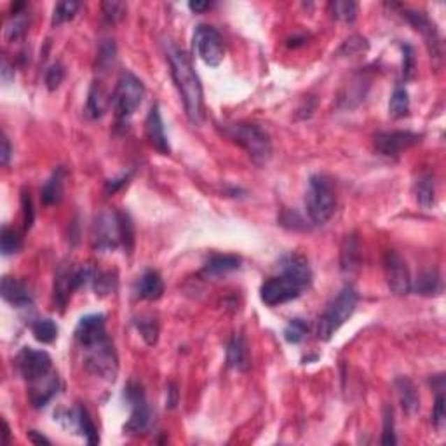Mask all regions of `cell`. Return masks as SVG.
Masks as SVG:
<instances>
[{"label": "cell", "instance_id": "obj_40", "mask_svg": "<svg viewBox=\"0 0 446 446\" xmlns=\"http://www.w3.org/2000/svg\"><path fill=\"white\" fill-rule=\"evenodd\" d=\"M382 445H396L398 440H396V433H394V413H392V408L389 405L384 406V433H382Z\"/></svg>", "mask_w": 446, "mask_h": 446}, {"label": "cell", "instance_id": "obj_15", "mask_svg": "<svg viewBox=\"0 0 446 446\" xmlns=\"http://www.w3.org/2000/svg\"><path fill=\"white\" fill-rule=\"evenodd\" d=\"M108 339L105 332V315L103 314H89L84 315L75 328V340L82 349L93 347L96 343Z\"/></svg>", "mask_w": 446, "mask_h": 446}, {"label": "cell", "instance_id": "obj_14", "mask_svg": "<svg viewBox=\"0 0 446 446\" xmlns=\"http://www.w3.org/2000/svg\"><path fill=\"white\" fill-rule=\"evenodd\" d=\"M403 17H406V21H408V23L412 24L417 31L422 34L431 56L440 59L441 54H443V42H441V35L440 31H438L436 24H434L433 21L426 16V14L420 13V10L405 9L403 10Z\"/></svg>", "mask_w": 446, "mask_h": 446}, {"label": "cell", "instance_id": "obj_27", "mask_svg": "<svg viewBox=\"0 0 446 446\" xmlns=\"http://www.w3.org/2000/svg\"><path fill=\"white\" fill-rule=\"evenodd\" d=\"M241 267V258L234 255H213L209 258V262L206 263L202 274L205 276H222V274L232 272V270H237Z\"/></svg>", "mask_w": 446, "mask_h": 446}, {"label": "cell", "instance_id": "obj_28", "mask_svg": "<svg viewBox=\"0 0 446 446\" xmlns=\"http://www.w3.org/2000/svg\"><path fill=\"white\" fill-rule=\"evenodd\" d=\"M24 3L23 2H17L14 3L13 9L14 14L10 17L9 24L6 27V38L7 40H17V38L23 37L27 34V28H28V17L24 14Z\"/></svg>", "mask_w": 446, "mask_h": 446}, {"label": "cell", "instance_id": "obj_54", "mask_svg": "<svg viewBox=\"0 0 446 446\" xmlns=\"http://www.w3.org/2000/svg\"><path fill=\"white\" fill-rule=\"evenodd\" d=\"M209 6H211L209 2H191V3H188V7H191V9L194 10V13H201V10L208 9Z\"/></svg>", "mask_w": 446, "mask_h": 446}, {"label": "cell", "instance_id": "obj_1", "mask_svg": "<svg viewBox=\"0 0 446 446\" xmlns=\"http://www.w3.org/2000/svg\"><path fill=\"white\" fill-rule=\"evenodd\" d=\"M168 59H170L171 77L184 101L185 114L192 124L199 126L205 119V93H202L201 80L195 73L194 65L187 52L173 44L168 47Z\"/></svg>", "mask_w": 446, "mask_h": 446}, {"label": "cell", "instance_id": "obj_7", "mask_svg": "<svg viewBox=\"0 0 446 446\" xmlns=\"http://www.w3.org/2000/svg\"><path fill=\"white\" fill-rule=\"evenodd\" d=\"M194 54L209 66H218L223 61L225 44L223 37L216 28L209 24H199L192 37Z\"/></svg>", "mask_w": 446, "mask_h": 446}, {"label": "cell", "instance_id": "obj_41", "mask_svg": "<svg viewBox=\"0 0 446 446\" xmlns=\"http://www.w3.org/2000/svg\"><path fill=\"white\" fill-rule=\"evenodd\" d=\"M65 80V66L61 63H52L45 72V87L49 91H56Z\"/></svg>", "mask_w": 446, "mask_h": 446}, {"label": "cell", "instance_id": "obj_3", "mask_svg": "<svg viewBox=\"0 0 446 446\" xmlns=\"http://www.w3.org/2000/svg\"><path fill=\"white\" fill-rule=\"evenodd\" d=\"M357 300H359V297H357V291L354 290V286H350V284L343 286L342 290H340V293L329 302L325 314L319 319V339L328 342V340L349 321L350 315L356 311Z\"/></svg>", "mask_w": 446, "mask_h": 446}, {"label": "cell", "instance_id": "obj_39", "mask_svg": "<svg viewBox=\"0 0 446 446\" xmlns=\"http://www.w3.org/2000/svg\"><path fill=\"white\" fill-rule=\"evenodd\" d=\"M93 286L96 295H110L112 291H115L117 288V276L112 272H103V274H94V279H93Z\"/></svg>", "mask_w": 446, "mask_h": 446}, {"label": "cell", "instance_id": "obj_31", "mask_svg": "<svg viewBox=\"0 0 446 446\" xmlns=\"http://www.w3.org/2000/svg\"><path fill=\"white\" fill-rule=\"evenodd\" d=\"M434 194H436V191H434V178L431 173H426L422 174V177L417 180V185H415V198H417V202H419L422 208L429 209L434 206Z\"/></svg>", "mask_w": 446, "mask_h": 446}, {"label": "cell", "instance_id": "obj_44", "mask_svg": "<svg viewBox=\"0 0 446 446\" xmlns=\"http://www.w3.org/2000/svg\"><path fill=\"white\" fill-rule=\"evenodd\" d=\"M403 51V77L412 79L415 72V51L410 44H401Z\"/></svg>", "mask_w": 446, "mask_h": 446}, {"label": "cell", "instance_id": "obj_49", "mask_svg": "<svg viewBox=\"0 0 446 446\" xmlns=\"http://www.w3.org/2000/svg\"><path fill=\"white\" fill-rule=\"evenodd\" d=\"M10 156H13V149H10L9 138H7V136L3 135L2 136V152H0V161H2L3 166H7V164H9Z\"/></svg>", "mask_w": 446, "mask_h": 446}, {"label": "cell", "instance_id": "obj_11", "mask_svg": "<svg viewBox=\"0 0 446 446\" xmlns=\"http://www.w3.org/2000/svg\"><path fill=\"white\" fill-rule=\"evenodd\" d=\"M16 366L23 380L28 384L40 380L52 373V359L45 350L34 349V347H24L16 357Z\"/></svg>", "mask_w": 446, "mask_h": 446}, {"label": "cell", "instance_id": "obj_16", "mask_svg": "<svg viewBox=\"0 0 446 446\" xmlns=\"http://www.w3.org/2000/svg\"><path fill=\"white\" fill-rule=\"evenodd\" d=\"M145 135L150 145H152L157 152H161L163 156H170L171 147L170 142H168L166 133H164V122L163 117H161V110L157 103L152 105V108H150L149 115H147L145 119Z\"/></svg>", "mask_w": 446, "mask_h": 446}, {"label": "cell", "instance_id": "obj_24", "mask_svg": "<svg viewBox=\"0 0 446 446\" xmlns=\"http://www.w3.org/2000/svg\"><path fill=\"white\" fill-rule=\"evenodd\" d=\"M412 291L417 295H424V297H434L443 291V283H441V276L436 269H427L419 274L415 283H412Z\"/></svg>", "mask_w": 446, "mask_h": 446}, {"label": "cell", "instance_id": "obj_42", "mask_svg": "<svg viewBox=\"0 0 446 446\" xmlns=\"http://www.w3.org/2000/svg\"><path fill=\"white\" fill-rule=\"evenodd\" d=\"M101 9H103L105 20L110 21V23H117L119 20H122L126 14V3L122 2H103L101 3Z\"/></svg>", "mask_w": 446, "mask_h": 446}, {"label": "cell", "instance_id": "obj_38", "mask_svg": "<svg viewBox=\"0 0 446 446\" xmlns=\"http://www.w3.org/2000/svg\"><path fill=\"white\" fill-rule=\"evenodd\" d=\"M309 333V325L304 319H291L290 325L284 328V339L288 343H300Z\"/></svg>", "mask_w": 446, "mask_h": 446}, {"label": "cell", "instance_id": "obj_52", "mask_svg": "<svg viewBox=\"0 0 446 446\" xmlns=\"http://www.w3.org/2000/svg\"><path fill=\"white\" fill-rule=\"evenodd\" d=\"M28 440L34 445H51V441L45 436H42L40 433H37V431H30V433H28Z\"/></svg>", "mask_w": 446, "mask_h": 446}, {"label": "cell", "instance_id": "obj_51", "mask_svg": "<svg viewBox=\"0 0 446 446\" xmlns=\"http://www.w3.org/2000/svg\"><path fill=\"white\" fill-rule=\"evenodd\" d=\"M0 73H2V80L6 84H9L10 80L14 79V70L10 68V65H9V61H7V59H3V61H2V72H0Z\"/></svg>", "mask_w": 446, "mask_h": 446}, {"label": "cell", "instance_id": "obj_22", "mask_svg": "<svg viewBox=\"0 0 446 446\" xmlns=\"http://www.w3.org/2000/svg\"><path fill=\"white\" fill-rule=\"evenodd\" d=\"M227 366L237 371H246L249 368L248 345L242 335L235 333L227 345Z\"/></svg>", "mask_w": 446, "mask_h": 446}, {"label": "cell", "instance_id": "obj_13", "mask_svg": "<svg viewBox=\"0 0 446 446\" xmlns=\"http://www.w3.org/2000/svg\"><path fill=\"white\" fill-rule=\"evenodd\" d=\"M422 142V135L412 131H384L375 136V150L384 157H399Z\"/></svg>", "mask_w": 446, "mask_h": 446}, {"label": "cell", "instance_id": "obj_2", "mask_svg": "<svg viewBox=\"0 0 446 446\" xmlns=\"http://www.w3.org/2000/svg\"><path fill=\"white\" fill-rule=\"evenodd\" d=\"M223 133L237 143L255 164L265 166L272 157V142H270L269 133L258 124L251 122H232V124L223 126Z\"/></svg>", "mask_w": 446, "mask_h": 446}, {"label": "cell", "instance_id": "obj_5", "mask_svg": "<svg viewBox=\"0 0 446 446\" xmlns=\"http://www.w3.org/2000/svg\"><path fill=\"white\" fill-rule=\"evenodd\" d=\"M145 98V86L142 80L131 72H122L119 75L115 89L112 93V108L117 119H129Z\"/></svg>", "mask_w": 446, "mask_h": 446}, {"label": "cell", "instance_id": "obj_23", "mask_svg": "<svg viewBox=\"0 0 446 446\" xmlns=\"http://www.w3.org/2000/svg\"><path fill=\"white\" fill-rule=\"evenodd\" d=\"M65 178H66V171L65 168L59 166L54 173L51 174L47 181L44 184L40 191V198L42 202L45 206H52L58 205L63 198V192H65Z\"/></svg>", "mask_w": 446, "mask_h": 446}, {"label": "cell", "instance_id": "obj_35", "mask_svg": "<svg viewBox=\"0 0 446 446\" xmlns=\"http://www.w3.org/2000/svg\"><path fill=\"white\" fill-rule=\"evenodd\" d=\"M31 333L38 342L52 343L58 339V326L52 319H38L31 325Z\"/></svg>", "mask_w": 446, "mask_h": 446}, {"label": "cell", "instance_id": "obj_50", "mask_svg": "<svg viewBox=\"0 0 446 446\" xmlns=\"http://www.w3.org/2000/svg\"><path fill=\"white\" fill-rule=\"evenodd\" d=\"M128 174H124V177L121 178H115V180H108L107 181V192L108 194H114V192H117L119 188L124 187L126 184H128Z\"/></svg>", "mask_w": 446, "mask_h": 446}, {"label": "cell", "instance_id": "obj_48", "mask_svg": "<svg viewBox=\"0 0 446 446\" xmlns=\"http://www.w3.org/2000/svg\"><path fill=\"white\" fill-rule=\"evenodd\" d=\"M98 54H100V56H98V61H100L101 66L110 65V63L114 61V58H115V45H114V42H110V40L103 42V44H101L100 52H98Z\"/></svg>", "mask_w": 446, "mask_h": 446}, {"label": "cell", "instance_id": "obj_30", "mask_svg": "<svg viewBox=\"0 0 446 446\" xmlns=\"http://www.w3.org/2000/svg\"><path fill=\"white\" fill-rule=\"evenodd\" d=\"M410 114V94L403 84H398L392 91L391 101H389V115L392 119H403Z\"/></svg>", "mask_w": 446, "mask_h": 446}, {"label": "cell", "instance_id": "obj_37", "mask_svg": "<svg viewBox=\"0 0 446 446\" xmlns=\"http://www.w3.org/2000/svg\"><path fill=\"white\" fill-rule=\"evenodd\" d=\"M0 249H2L3 256H10L21 249V237L14 228L2 227V234H0Z\"/></svg>", "mask_w": 446, "mask_h": 446}, {"label": "cell", "instance_id": "obj_19", "mask_svg": "<svg viewBox=\"0 0 446 446\" xmlns=\"http://www.w3.org/2000/svg\"><path fill=\"white\" fill-rule=\"evenodd\" d=\"M30 403L34 408H44L49 401L56 396L59 387L58 375L49 373L47 377L40 378V380L30 384Z\"/></svg>", "mask_w": 446, "mask_h": 446}, {"label": "cell", "instance_id": "obj_20", "mask_svg": "<svg viewBox=\"0 0 446 446\" xmlns=\"http://www.w3.org/2000/svg\"><path fill=\"white\" fill-rule=\"evenodd\" d=\"M73 267L70 265H61L56 272V279H54V304L58 305L59 309H65L66 304H68L70 297H72V291H75V284H73Z\"/></svg>", "mask_w": 446, "mask_h": 446}, {"label": "cell", "instance_id": "obj_8", "mask_svg": "<svg viewBox=\"0 0 446 446\" xmlns=\"http://www.w3.org/2000/svg\"><path fill=\"white\" fill-rule=\"evenodd\" d=\"M305 286H302L298 281L286 274H277V276L269 277L260 288V298L269 307H277V305L288 304L291 300H297L304 293Z\"/></svg>", "mask_w": 446, "mask_h": 446}, {"label": "cell", "instance_id": "obj_18", "mask_svg": "<svg viewBox=\"0 0 446 446\" xmlns=\"http://www.w3.org/2000/svg\"><path fill=\"white\" fill-rule=\"evenodd\" d=\"M2 298L16 309H24L30 307L34 304V297H31V291L28 290L27 284H23L21 281L14 279V277H2Z\"/></svg>", "mask_w": 446, "mask_h": 446}, {"label": "cell", "instance_id": "obj_46", "mask_svg": "<svg viewBox=\"0 0 446 446\" xmlns=\"http://www.w3.org/2000/svg\"><path fill=\"white\" fill-rule=\"evenodd\" d=\"M368 49V42L364 40L363 37H359V35H354V37H350L349 40L343 42V45L340 47V54H345V56H350L354 54V52H361V51H366Z\"/></svg>", "mask_w": 446, "mask_h": 446}, {"label": "cell", "instance_id": "obj_32", "mask_svg": "<svg viewBox=\"0 0 446 446\" xmlns=\"http://www.w3.org/2000/svg\"><path fill=\"white\" fill-rule=\"evenodd\" d=\"M73 419H75L77 427H79V431L82 433V436L86 438L87 443L89 445L100 443V436H98L96 426H94L93 419H91L89 413H87V410L84 408V406H79V408L75 410V413H73Z\"/></svg>", "mask_w": 446, "mask_h": 446}, {"label": "cell", "instance_id": "obj_34", "mask_svg": "<svg viewBox=\"0 0 446 446\" xmlns=\"http://www.w3.org/2000/svg\"><path fill=\"white\" fill-rule=\"evenodd\" d=\"M135 325L147 345H156L157 340H159V325H157L156 319L152 315H140L135 319Z\"/></svg>", "mask_w": 446, "mask_h": 446}, {"label": "cell", "instance_id": "obj_43", "mask_svg": "<svg viewBox=\"0 0 446 446\" xmlns=\"http://www.w3.org/2000/svg\"><path fill=\"white\" fill-rule=\"evenodd\" d=\"M121 234H122V246L126 251H131L135 244V228H133L131 220L128 215L121 213Z\"/></svg>", "mask_w": 446, "mask_h": 446}, {"label": "cell", "instance_id": "obj_4", "mask_svg": "<svg viewBox=\"0 0 446 446\" xmlns=\"http://www.w3.org/2000/svg\"><path fill=\"white\" fill-rule=\"evenodd\" d=\"M305 208L311 222L314 225H325L333 216L336 208L335 191L332 180L325 174H312L309 178L307 194H305Z\"/></svg>", "mask_w": 446, "mask_h": 446}, {"label": "cell", "instance_id": "obj_53", "mask_svg": "<svg viewBox=\"0 0 446 446\" xmlns=\"http://www.w3.org/2000/svg\"><path fill=\"white\" fill-rule=\"evenodd\" d=\"M170 396L171 398L168 399V406H170V408H174V406H177V394H178V391H177V387H174L173 384L170 385Z\"/></svg>", "mask_w": 446, "mask_h": 446}, {"label": "cell", "instance_id": "obj_25", "mask_svg": "<svg viewBox=\"0 0 446 446\" xmlns=\"http://www.w3.org/2000/svg\"><path fill=\"white\" fill-rule=\"evenodd\" d=\"M396 391H398L399 403H401L406 415H413L420 406V399L413 382L406 377L396 378Z\"/></svg>", "mask_w": 446, "mask_h": 446}, {"label": "cell", "instance_id": "obj_29", "mask_svg": "<svg viewBox=\"0 0 446 446\" xmlns=\"http://www.w3.org/2000/svg\"><path fill=\"white\" fill-rule=\"evenodd\" d=\"M340 263H342L343 272H354L357 269V263H359V244H357V239L354 234L347 235L343 239Z\"/></svg>", "mask_w": 446, "mask_h": 446}, {"label": "cell", "instance_id": "obj_9", "mask_svg": "<svg viewBox=\"0 0 446 446\" xmlns=\"http://www.w3.org/2000/svg\"><path fill=\"white\" fill-rule=\"evenodd\" d=\"M91 242L96 251H112L122 244L121 234V213L103 211L94 218L91 230Z\"/></svg>", "mask_w": 446, "mask_h": 446}, {"label": "cell", "instance_id": "obj_21", "mask_svg": "<svg viewBox=\"0 0 446 446\" xmlns=\"http://www.w3.org/2000/svg\"><path fill=\"white\" fill-rule=\"evenodd\" d=\"M136 293L142 300H159L164 293V281L157 270H145L136 284Z\"/></svg>", "mask_w": 446, "mask_h": 446}, {"label": "cell", "instance_id": "obj_17", "mask_svg": "<svg viewBox=\"0 0 446 446\" xmlns=\"http://www.w3.org/2000/svg\"><path fill=\"white\" fill-rule=\"evenodd\" d=\"M279 272L286 274V276L293 277L295 281L302 284V286L309 288L312 283V270L309 265L307 258L298 253H290V255H284L279 260Z\"/></svg>", "mask_w": 446, "mask_h": 446}, {"label": "cell", "instance_id": "obj_33", "mask_svg": "<svg viewBox=\"0 0 446 446\" xmlns=\"http://www.w3.org/2000/svg\"><path fill=\"white\" fill-rule=\"evenodd\" d=\"M329 13L335 20L343 21V23H352L359 13V6L352 0H335L329 3Z\"/></svg>", "mask_w": 446, "mask_h": 446}, {"label": "cell", "instance_id": "obj_12", "mask_svg": "<svg viewBox=\"0 0 446 446\" xmlns=\"http://www.w3.org/2000/svg\"><path fill=\"white\" fill-rule=\"evenodd\" d=\"M384 274L387 286L391 291L399 297H405L412 291V276H410L408 265L405 258L394 249H389L384 256Z\"/></svg>", "mask_w": 446, "mask_h": 446}, {"label": "cell", "instance_id": "obj_6", "mask_svg": "<svg viewBox=\"0 0 446 446\" xmlns=\"http://www.w3.org/2000/svg\"><path fill=\"white\" fill-rule=\"evenodd\" d=\"M84 350H86V357H84L86 370L94 377L103 378L107 382H114L119 371V361L110 339H105L103 342L87 347Z\"/></svg>", "mask_w": 446, "mask_h": 446}, {"label": "cell", "instance_id": "obj_45", "mask_svg": "<svg viewBox=\"0 0 446 446\" xmlns=\"http://www.w3.org/2000/svg\"><path fill=\"white\" fill-rule=\"evenodd\" d=\"M445 394L443 391H438L436 396V403H434V410H433V424L436 426L438 431H443L445 422H446V410H445Z\"/></svg>", "mask_w": 446, "mask_h": 446}, {"label": "cell", "instance_id": "obj_36", "mask_svg": "<svg viewBox=\"0 0 446 446\" xmlns=\"http://www.w3.org/2000/svg\"><path fill=\"white\" fill-rule=\"evenodd\" d=\"M79 9H80V2H75V0H65V2L56 3L54 10H52V20H51L52 27H59V24L73 20Z\"/></svg>", "mask_w": 446, "mask_h": 446}, {"label": "cell", "instance_id": "obj_10", "mask_svg": "<svg viewBox=\"0 0 446 446\" xmlns=\"http://www.w3.org/2000/svg\"><path fill=\"white\" fill-rule=\"evenodd\" d=\"M124 396L129 405H131V417H129L128 424L124 426V431L129 434L145 433L149 429L150 422H152V412H150V406L147 405L143 387L136 384V382H131L126 387Z\"/></svg>", "mask_w": 446, "mask_h": 446}, {"label": "cell", "instance_id": "obj_26", "mask_svg": "<svg viewBox=\"0 0 446 446\" xmlns=\"http://www.w3.org/2000/svg\"><path fill=\"white\" fill-rule=\"evenodd\" d=\"M108 103H112V98H108V94L105 93L103 86L100 82H93L91 86L89 94H87V103H86V114L91 119H100L101 115L107 112Z\"/></svg>", "mask_w": 446, "mask_h": 446}, {"label": "cell", "instance_id": "obj_47", "mask_svg": "<svg viewBox=\"0 0 446 446\" xmlns=\"http://www.w3.org/2000/svg\"><path fill=\"white\" fill-rule=\"evenodd\" d=\"M21 208H23L24 228L28 230V228H31V225H34L35 213H34V206H31L30 194H27V191H23V194H21Z\"/></svg>", "mask_w": 446, "mask_h": 446}]
</instances>
